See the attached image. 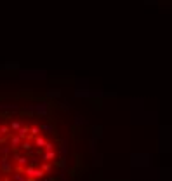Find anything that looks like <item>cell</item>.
I'll list each match as a JSON object with an SVG mask.
<instances>
[{
	"mask_svg": "<svg viewBox=\"0 0 172 181\" xmlns=\"http://www.w3.org/2000/svg\"><path fill=\"white\" fill-rule=\"evenodd\" d=\"M23 174L26 178H33V179H40V178H44L45 172L42 171L40 167H37L35 164H30V165H24L23 167Z\"/></svg>",
	"mask_w": 172,
	"mask_h": 181,
	"instance_id": "obj_1",
	"label": "cell"
},
{
	"mask_svg": "<svg viewBox=\"0 0 172 181\" xmlns=\"http://www.w3.org/2000/svg\"><path fill=\"white\" fill-rule=\"evenodd\" d=\"M0 172H4V174H11L12 172V164L7 157H2L0 159Z\"/></svg>",
	"mask_w": 172,
	"mask_h": 181,
	"instance_id": "obj_2",
	"label": "cell"
},
{
	"mask_svg": "<svg viewBox=\"0 0 172 181\" xmlns=\"http://www.w3.org/2000/svg\"><path fill=\"white\" fill-rule=\"evenodd\" d=\"M21 141H23V139L18 136V134H11V133H9V145H11V150H16V148H19Z\"/></svg>",
	"mask_w": 172,
	"mask_h": 181,
	"instance_id": "obj_3",
	"label": "cell"
},
{
	"mask_svg": "<svg viewBox=\"0 0 172 181\" xmlns=\"http://www.w3.org/2000/svg\"><path fill=\"white\" fill-rule=\"evenodd\" d=\"M42 160H44V162H52V160H56V150L42 152Z\"/></svg>",
	"mask_w": 172,
	"mask_h": 181,
	"instance_id": "obj_4",
	"label": "cell"
},
{
	"mask_svg": "<svg viewBox=\"0 0 172 181\" xmlns=\"http://www.w3.org/2000/svg\"><path fill=\"white\" fill-rule=\"evenodd\" d=\"M28 133H30V125H24V124H23L21 127L16 131V134H18L21 139H26V138H28Z\"/></svg>",
	"mask_w": 172,
	"mask_h": 181,
	"instance_id": "obj_5",
	"label": "cell"
},
{
	"mask_svg": "<svg viewBox=\"0 0 172 181\" xmlns=\"http://www.w3.org/2000/svg\"><path fill=\"white\" fill-rule=\"evenodd\" d=\"M19 148H21V150H24V152H31L33 145H31V143L28 141V139H23V141H21V145H19Z\"/></svg>",
	"mask_w": 172,
	"mask_h": 181,
	"instance_id": "obj_6",
	"label": "cell"
},
{
	"mask_svg": "<svg viewBox=\"0 0 172 181\" xmlns=\"http://www.w3.org/2000/svg\"><path fill=\"white\" fill-rule=\"evenodd\" d=\"M14 160H18V164L21 165V167H24V165H28V159L26 157H19L18 153H14Z\"/></svg>",
	"mask_w": 172,
	"mask_h": 181,
	"instance_id": "obj_7",
	"label": "cell"
},
{
	"mask_svg": "<svg viewBox=\"0 0 172 181\" xmlns=\"http://www.w3.org/2000/svg\"><path fill=\"white\" fill-rule=\"evenodd\" d=\"M12 181H35L33 178H26L23 174H12Z\"/></svg>",
	"mask_w": 172,
	"mask_h": 181,
	"instance_id": "obj_8",
	"label": "cell"
},
{
	"mask_svg": "<svg viewBox=\"0 0 172 181\" xmlns=\"http://www.w3.org/2000/svg\"><path fill=\"white\" fill-rule=\"evenodd\" d=\"M21 125H23V122H21V120H14L12 124L9 125V127H11V133H16V131H18V129L21 127Z\"/></svg>",
	"mask_w": 172,
	"mask_h": 181,
	"instance_id": "obj_9",
	"label": "cell"
},
{
	"mask_svg": "<svg viewBox=\"0 0 172 181\" xmlns=\"http://www.w3.org/2000/svg\"><path fill=\"white\" fill-rule=\"evenodd\" d=\"M35 138V146H44L45 145V138H42L40 134H37V136H33Z\"/></svg>",
	"mask_w": 172,
	"mask_h": 181,
	"instance_id": "obj_10",
	"label": "cell"
},
{
	"mask_svg": "<svg viewBox=\"0 0 172 181\" xmlns=\"http://www.w3.org/2000/svg\"><path fill=\"white\" fill-rule=\"evenodd\" d=\"M11 133V127L7 124H4V125H0V136H7V134Z\"/></svg>",
	"mask_w": 172,
	"mask_h": 181,
	"instance_id": "obj_11",
	"label": "cell"
},
{
	"mask_svg": "<svg viewBox=\"0 0 172 181\" xmlns=\"http://www.w3.org/2000/svg\"><path fill=\"white\" fill-rule=\"evenodd\" d=\"M28 134H30L31 138L37 136V134H40V127H38V125H31V127H30V133H28Z\"/></svg>",
	"mask_w": 172,
	"mask_h": 181,
	"instance_id": "obj_12",
	"label": "cell"
},
{
	"mask_svg": "<svg viewBox=\"0 0 172 181\" xmlns=\"http://www.w3.org/2000/svg\"><path fill=\"white\" fill-rule=\"evenodd\" d=\"M51 167H52V164H51V162H44L42 165H40V169H42L44 172H49V171H51Z\"/></svg>",
	"mask_w": 172,
	"mask_h": 181,
	"instance_id": "obj_13",
	"label": "cell"
},
{
	"mask_svg": "<svg viewBox=\"0 0 172 181\" xmlns=\"http://www.w3.org/2000/svg\"><path fill=\"white\" fill-rule=\"evenodd\" d=\"M49 150H54V145H52V143H49V141H45L44 150H42V152H49Z\"/></svg>",
	"mask_w": 172,
	"mask_h": 181,
	"instance_id": "obj_14",
	"label": "cell"
},
{
	"mask_svg": "<svg viewBox=\"0 0 172 181\" xmlns=\"http://www.w3.org/2000/svg\"><path fill=\"white\" fill-rule=\"evenodd\" d=\"M0 181H2V179H0Z\"/></svg>",
	"mask_w": 172,
	"mask_h": 181,
	"instance_id": "obj_15",
	"label": "cell"
}]
</instances>
